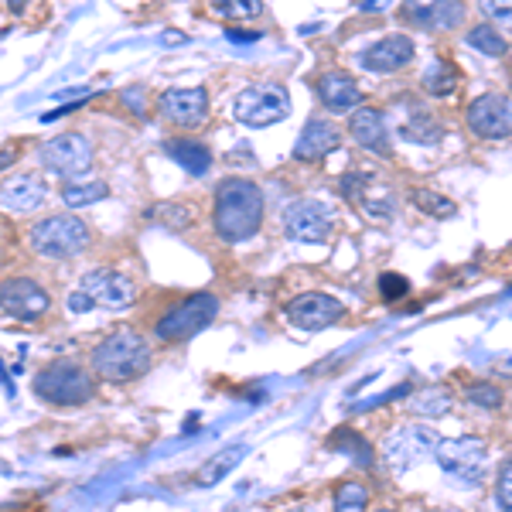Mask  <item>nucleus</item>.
I'll return each instance as SVG.
<instances>
[{
  "mask_svg": "<svg viewBox=\"0 0 512 512\" xmlns=\"http://www.w3.org/2000/svg\"><path fill=\"white\" fill-rule=\"evenodd\" d=\"M403 18L427 31H451L465 21V0H403Z\"/></svg>",
  "mask_w": 512,
  "mask_h": 512,
  "instance_id": "f3484780",
  "label": "nucleus"
},
{
  "mask_svg": "<svg viewBox=\"0 0 512 512\" xmlns=\"http://www.w3.org/2000/svg\"><path fill=\"white\" fill-rule=\"evenodd\" d=\"M65 304H69L72 315H86V311H93V304H89V297L82 294V291H72V294H69V301H65Z\"/></svg>",
  "mask_w": 512,
  "mask_h": 512,
  "instance_id": "ea45409f",
  "label": "nucleus"
},
{
  "mask_svg": "<svg viewBox=\"0 0 512 512\" xmlns=\"http://www.w3.org/2000/svg\"><path fill=\"white\" fill-rule=\"evenodd\" d=\"M335 512H369V489L362 482H342L335 489Z\"/></svg>",
  "mask_w": 512,
  "mask_h": 512,
  "instance_id": "c756f323",
  "label": "nucleus"
},
{
  "mask_svg": "<svg viewBox=\"0 0 512 512\" xmlns=\"http://www.w3.org/2000/svg\"><path fill=\"white\" fill-rule=\"evenodd\" d=\"M216 236L226 243H246L263 226V192L250 178H226L216 188V209H212Z\"/></svg>",
  "mask_w": 512,
  "mask_h": 512,
  "instance_id": "f257e3e1",
  "label": "nucleus"
},
{
  "mask_svg": "<svg viewBox=\"0 0 512 512\" xmlns=\"http://www.w3.org/2000/svg\"><path fill=\"white\" fill-rule=\"evenodd\" d=\"M420 82H424V89L431 96H448V93H454V86H458V72H454L448 62L437 59V62L427 65V72Z\"/></svg>",
  "mask_w": 512,
  "mask_h": 512,
  "instance_id": "bb28decb",
  "label": "nucleus"
},
{
  "mask_svg": "<svg viewBox=\"0 0 512 512\" xmlns=\"http://www.w3.org/2000/svg\"><path fill=\"white\" fill-rule=\"evenodd\" d=\"M236 120L243 127H274V123L291 117V96H287L284 86L277 82H260V86H246L243 93L236 96L233 106Z\"/></svg>",
  "mask_w": 512,
  "mask_h": 512,
  "instance_id": "6e6552de",
  "label": "nucleus"
},
{
  "mask_svg": "<svg viewBox=\"0 0 512 512\" xmlns=\"http://www.w3.org/2000/svg\"><path fill=\"white\" fill-rule=\"evenodd\" d=\"M434 461L451 482L482 485L485 468H489V451L478 437H451V441H437Z\"/></svg>",
  "mask_w": 512,
  "mask_h": 512,
  "instance_id": "0eeeda50",
  "label": "nucleus"
},
{
  "mask_svg": "<svg viewBox=\"0 0 512 512\" xmlns=\"http://www.w3.org/2000/svg\"><path fill=\"white\" fill-rule=\"evenodd\" d=\"M284 229L297 243H325L335 229V212L318 198H297L284 212Z\"/></svg>",
  "mask_w": 512,
  "mask_h": 512,
  "instance_id": "9b49d317",
  "label": "nucleus"
},
{
  "mask_svg": "<svg viewBox=\"0 0 512 512\" xmlns=\"http://www.w3.org/2000/svg\"><path fill=\"white\" fill-rule=\"evenodd\" d=\"M38 158L55 178H82L93 168V144L82 134H59L38 147Z\"/></svg>",
  "mask_w": 512,
  "mask_h": 512,
  "instance_id": "1a4fd4ad",
  "label": "nucleus"
},
{
  "mask_svg": "<svg viewBox=\"0 0 512 512\" xmlns=\"http://www.w3.org/2000/svg\"><path fill=\"white\" fill-rule=\"evenodd\" d=\"M147 216H151V219H161L168 229H181V226L188 222V209H185V205H178V202H164L161 209H151Z\"/></svg>",
  "mask_w": 512,
  "mask_h": 512,
  "instance_id": "c9c22d12",
  "label": "nucleus"
},
{
  "mask_svg": "<svg viewBox=\"0 0 512 512\" xmlns=\"http://www.w3.org/2000/svg\"><path fill=\"white\" fill-rule=\"evenodd\" d=\"M243 454H246L243 444H229V448H222L219 454H212V458L205 461L202 468H198V485L222 482V478H226L239 465V461H243Z\"/></svg>",
  "mask_w": 512,
  "mask_h": 512,
  "instance_id": "393cba45",
  "label": "nucleus"
},
{
  "mask_svg": "<svg viewBox=\"0 0 512 512\" xmlns=\"http://www.w3.org/2000/svg\"><path fill=\"white\" fill-rule=\"evenodd\" d=\"M437 441H441V437H437V431H431V427L403 424V427H396V431L386 434L383 461L393 468L396 475H407V472H414V468L424 465V461L434 458Z\"/></svg>",
  "mask_w": 512,
  "mask_h": 512,
  "instance_id": "423d86ee",
  "label": "nucleus"
},
{
  "mask_svg": "<svg viewBox=\"0 0 512 512\" xmlns=\"http://www.w3.org/2000/svg\"><path fill=\"white\" fill-rule=\"evenodd\" d=\"M345 315L342 301H335V297L328 294H301L294 297L291 304H287V321H291L294 328H301V332H321V328H332L338 325Z\"/></svg>",
  "mask_w": 512,
  "mask_h": 512,
  "instance_id": "4468645a",
  "label": "nucleus"
},
{
  "mask_svg": "<svg viewBox=\"0 0 512 512\" xmlns=\"http://www.w3.org/2000/svg\"><path fill=\"white\" fill-rule=\"evenodd\" d=\"M465 396L482 410H499L502 407V390H499V386H492V383H472L465 390Z\"/></svg>",
  "mask_w": 512,
  "mask_h": 512,
  "instance_id": "473e14b6",
  "label": "nucleus"
},
{
  "mask_svg": "<svg viewBox=\"0 0 512 512\" xmlns=\"http://www.w3.org/2000/svg\"><path fill=\"white\" fill-rule=\"evenodd\" d=\"M14 161H18V151H4V154H0V171H4L7 164H14Z\"/></svg>",
  "mask_w": 512,
  "mask_h": 512,
  "instance_id": "37998d69",
  "label": "nucleus"
},
{
  "mask_svg": "<svg viewBox=\"0 0 512 512\" xmlns=\"http://www.w3.org/2000/svg\"><path fill=\"white\" fill-rule=\"evenodd\" d=\"M468 127L482 140H502L512 134V103L499 93H485L468 106Z\"/></svg>",
  "mask_w": 512,
  "mask_h": 512,
  "instance_id": "2eb2a0df",
  "label": "nucleus"
},
{
  "mask_svg": "<svg viewBox=\"0 0 512 512\" xmlns=\"http://www.w3.org/2000/svg\"><path fill=\"white\" fill-rule=\"evenodd\" d=\"M376 512H393V509H376Z\"/></svg>",
  "mask_w": 512,
  "mask_h": 512,
  "instance_id": "49530a36",
  "label": "nucleus"
},
{
  "mask_svg": "<svg viewBox=\"0 0 512 512\" xmlns=\"http://www.w3.org/2000/svg\"><path fill=\"white\" fill-rule=\"evenodd\" d=\"M291 512H301V509H291Z\"/></svg>",
  "mask_w": 512,
  "mask_h": 512,
  "instance_id": "de8ad7c7",
  "label": "nucleus"
},
{
  "mask_svg": "<svg viewBox=\"0 0 512 512\" xmlns=\"http://www.w3.org/2000/svg\"><path fill=\"white\" fill-rule=\"evenodd\" d=\"M495 499H499L502 512H512V461L502 465L499 482H495Z\"/></svg>",
  "mask_w": 512,
  "mask_h": 512,
  "instance_id": "4c0bfd02",
  "label": "nucleus"
},
{
  "mask_svg": "<svg viewBox=\"0 0 512 512\" xmlns=\"http://www.w3.org/2000/svg\"><path fill=\"white\" fill-rule=\"evenodd\" d=\"M379 294H383V301H400V297L410 294V280L403 274H383L379 277Z\"/></svg>",
  "mask_w": 512,
  "mask_h": 512,
  "instance_id": "e433bc0d",
  "label": "nucleus"
},
{
  "mask_svg": "<svg viewBox=\"0 0 512 512\" xmlns=\"http://www.w3.org/2000/svg\"><path fill=\"white\" fill-rule=\"evenodd\" d=\"M31 390L52 407H82L96 396V376L79 362H48L35 376Z\"/></svg>",
  "mask_w": 512,
  "mask_h": 512,
  "instance_id": "7ed1b4c3",
  "label": "nucleus"
},
{
  "mask_svg": "<svg viewBox=\"0 0 512 512\" xmlns=\"http://www.w3.org/2000/svg\"><path fill=\"white\" fill-rule=\"evenodd\" d=\"M414 410L424 417H444L451 410V393L448 390H424L414 400Z\"/></svg>",
  "mask_w": 512,
  "mask_h": 512,
  "instance_id": "2f4dec72",
  "label": "nucleus"
},
{
  "mask_svg": "<svg viewBox=\"0 0 512 512\" xmlns=\"http://www.w3.org/2000/svg\"><path fill=\"white\" fill-rule=\"evenodd\" d=\"M48 198V185L41 175H11L0 181V209H7L11 216H28L38 212Z\"/></svg>",
  "mask_w": 512,
  "mask_h": 512,
  "instance_id": "a211bd4d",
  "label": "nucleus"
},
{
  "mask_svg": "<svg viewBox=\"0 0 512 512\" xmlns=\"http://www.w3.org/2000/svg\"><path fill=\"white\" fill-rule=\"evenodd\" d=\"M164 45H181V41H185V35H181V31H168V35L161 38Z\"/></svg>",
  "mask_w": 512,
  "mask_h": 512,
  "instance_id": "79ce46f5",
  "label": "nucleus"
},
{
  "mask_svg": "<svg viewBox=\"0 0 512 512\" xmlns=\"http://www.w3.org/2000/svg\"><path fill=\"white\" fill-rule=\"evenodd\" d=\"M342 144V134L332 120H308L294 144V158L297 161H321Z\"/></svg>",
  "mask_w": 512,
  "mask_h": 512,
  "instance_id": "412c9836",
  "label": "nucleus"
},
{
  "mask_svg": "<svg viewBox=\"0 0 512 512\" xmlns=\"http://www.w3.org/2000/svg\"><path fill=\"white\" fill-rule=\"evenodd\" d=\"M164 154H168V158L175 161L178 168H185L192 178L209 175V168H212L209 147L198 144V140H168V144H164Z\"/></svg>",
  "mask_w": 512,
  "mask_h": 512,
  "instance_id": "5701e85b",
  "label": "nucleus"
},
{
  "mask_svg": "<svg viewBox=\"0 0 512 512\" xmlns=\"http://www.w3.org/2000/svg\"><path fill=\"white\" fill-rule=\"evenodd\" d=\"M226 38L233 41V45H253V41L260 38V35H256V31H239V28H226Z\"/></svg>",
  "mask_w": 512,
  "mask_h": 512,
  "instance_id": "a19ab883",
  "label": "nucleus"
},
{
  "mask_svg": "<svg viewBox=\"0 0 512 512\" xmlns=\"http://www.w3.org/2000/svg\"><path fill=\"white\" fill-rule=\"evenodd\" d=\"M342 195L349 198L352 205H359L362 216L373 219V222L393 219V212H396V195L373 175H345Z\"/></svg>",
  "mask_w": 512,
  "mask_h": 512,
  "instance_id": "ddd939ff",
  "label": "nucleus"
},
{
  "mask_svg": "<svg viewBox=\"0 0 512 512\" xmlns=\"http://www.w3.org/2000/svg\"><path fill=\"white\" fill-rule=\"evenodd\" d=\"M403 137L414 140V144H434V140L441 137V127H437L431 117H417L403 127Z\"/></svg>",
  "mask_w": 512,
  "mask_h": 512,
  "instance_id": "72a5a7b5",
  "label": "nucleus"
},
{
  "mask_svg": "<svg viewBox=\"0 0 512 512\" xmlns=\"http://www.w3.org/2000/svg\"><path fill=\"white\" fill-rule=\"evenodd\" d=\"M89 243H93V233L76 216H45L31 226V250L45 260H72Z\"/></svg>",
  "mask_w": 512,
  "mask_h": 512,
  "instance_id": "20e7f679",
  "label": "nucleus"
},
{
  "mask_svg": "<svg viewBox=\"0 0 512 512\" xmlns=\"http://www.w3.org/2000/svg\"><path fill=\"white\" fill-rule=\"evenodd\" d=\"M414 41L407 35H390L383 41H376V45H369L366 52H362V65H366L369 72H383V76H390V72H400L403 65L414 59Z\"/></svg>",
  "mask_w": 512,
  "mask_h": 512,
  "instance_id": "6ab92c4d",
  "label": "nucleus"
},
{
  "mask_svg": "<svg viewBox=\"0 0 512 512\" xmlns=\"http://www.w3.org/2000/svg\"><path fill=\"white\" fill-rule=\"evenodd\" d=\"M468 45H472L475 52H482V55H495V59L509 52V41L502 38L492 24H478V28L468 31Z\"/></svg>",
  "mask_w": 512,
  "mask_h": 512,
  "instance_id": "cd10ccee",
  "label": "nucleus"
},
{
  "mask_svg": "<svg viewBox=\"0 0 512 512\" xmlns=\"http://www.w3.org/2000/svg\"><path fill=\"white\" fill-rule=\"evenodd\" d=\"M509 291H512V287H509Z\"/></svg>",
  "mask_w": 512,
  "mask_h": 512,
  "instance_id": "09e8293b",
  "label": "nucleus"
},
{
  "mask_svg": "<svg viewBox=\"0 0 512 512\" xmlns=\"http://www.w3.org/2000/svg\"><path fill=\"white\" fill-rule=\"evenodd\" d=\"M7 7H11L14 14H21L24 11V0H7Z\"/></svg>",
  "mask_w": 512,
  "mask_h": 512,
  "instance_id": "c03bdc74",
  "label": "nucleus"
},
{
  "mask_svg": "<svg viewBox=\"0 0 512 512\" xmlns=\"http://www.w3.org/2000/svg\"><path fill=\"white\" fill-rule=\"evenodd\" d=\"M318 96H321V103L335 113L359 110V103H362V89L355 86V79L345 76V72H325V76L318 79Z\"/></svg>",
  "mask_w": 512,
  "mask_h": 512,
  "instance_id": "4be33fe9",
  "label": "nucleus"
},
{
  "mask_svg": "<svg viewBox=\"0 0 512 512\" xmlns=\"http://www.w3.org/2000/svg\"><path fill=\"white\" fill-rule=\"evenodd\" d=\"M158 106L168 123H175L181 130H192V127H202L205 117H209V93H205L202 86L168 89V93L158 99Z\"/></svg>",
  "mask_w": 512,
  "mask_h": 512,
  "instance_id": "dca6fc26",
  "label": "nucleus"
},
{
  "mask_svg": "<svg viewBox=\"0 0 512 512\" xmlns=\"http://www.w3.org/2000/svg\"><path fill=\"white\" fill-rule=\"evenodd\" d=\"M414 205L420 212H427V216H434V219H448L454 216V202H448L444 195H437L431 192V188H414Z\"/></svg>",
  "mask_w": 512,
  "mask_h": 512,
  "instance_id": "7c9ffc66",
  "label": "nucleus"
},
{
  "mask_svg": "<svg viewBox=\"0 0 512 512\" xmlns=\"http://www.w3.org/2000/svg\"><path fill=\"white\" fill-rule=\"evenodd\" d=\"M123 106H127L130 113H137V117L144 120L147 117V96H144V89H140V86L123 89Z\"/></svg>",
  "mask_w": 512,
  "mask_h": 512,
  "instance_id": "58836bf2",
  "label": "nucleus"
},
{
  "mask_svg": "<svg viewBox=\"0 0 512 512\" xmlns=\"http://www.w3.org/2000/svg\"><path fill=\"white\" fill-rule=\"evenodd\" d=\"M76 291L86 294L93 308L123 311V308H130V304H134L137 284H134V280H130L127 274H120V270L96 267V270H89V274L79 280Z\"/></svg>",
  "mask_w": 512,
  "mask_h": 512,
  "instance_id": "f8f14e48",
  "label": "nucleus"
},
{
  "mask_svg": "<svg viewBox=\"0 0 512 512\" xmlns=\"http://www.w3.org/2000/svg\"><path fill=\"white\" fill-rule=\"evenodd\" d=\"M103 198H110V185L106 181H79V185L62 188V202L69 209H86V205H96Z\"/></svg>",
  "mask_w": 512,
  "mask_h": 512,
  "instance_id": "a878e982",
  "label": "nucleus"
},
{
  "mask_svg": "<svg viewBox=\"0 0 512 512\" xmlns=\"http://www.w3.org/2000/svg\"><path fill=\"white\" fill-rule=\"evenodd\" d=\"M151 362V342L137 328H117V332L99 338L89 352V369L106 383H134L137 376L151 369Z\"/></svg>",
  "mask_w": 512,
  "mask_h": 512,
  "instance_id": "f03ea898",
  "label": "nucleus"
},
{
  "mask_svg": "<svg viewBox=\"0 0 512 512\" xmlns=\"http://www.w3.org/2000/svg\"><path fill=\"white\" fill-rule=\"evenodd\" d=\"M52 311V294L31 277H11L0 284V315L14 318V321H41Z\"/></svg>",
  "mask_w": 512,
  "mask_h": 512,
  "instance_id": "9d476101",
  "label": "nucleus"
},
{
  "mask_svg": "<svg viewBox=\"0 0 512 512\" xmlns=\"http://www.w3.org/2000/svg\"><path fill=\"white\" fill-rule=\"evenodd\" d=\"M478 11H482L489 21L512 31V0H478Z\"/></svg>",
  "mask_w": 512,
  "mask_h": 512,
  "instance_id": "f704fd0d",
  "label": "nucleus"
},
{
  "mask_svg": "<svg viewBox=\"0 0 512 512\" xmlns=\"http://www.w3.org/2000/svg\"><path fill=\"white\" fill-rule=\"evenodd\" d=\"M328 448L345 454V458H352L359 468H373V461H376V451L369 448V441L359 431H352V427H338V431H332Z\"/></svg>",
  "mask_w": 512,
  "mask_h": 512,
  "instance_id": "b1692460",
  "label": "nucleus"
},
{
  "mask_svg": "<svg viewBox=\"0 0 512 512\" xmlns=\"http://www.w3.org/2000/svg\"><path fill=\"white\" fill-rule=\"evenodd\" d=\"M209 7L226 21H253L263 14L260 0H209Z\"/></svg>",
  "mask_w": 512,
  "mask_h": 512,
  "instance_id": "c85d7f7f",
  "label": "nucleus"
},
{
  "mask_svg": "<svg viewBox=\"0 0 512 512\" xmlns=\"http://www.w3.org/2000/svg\"><path fill=\"white\" fill-rule=\"evenodd\" d=\"M219 315V297L216 294H192L185 301H178L175 308H168L154 321V338L158 342H185L216 321Z\"/></svg>",
  "mask_w": 512,
  "mask_h": 512,
  "instance_id": "39448f33",
  "label": "nucleus"
},
{
  "mask_svg": "<svg viewBox=\"0 0 512 512\" xmlns=\"http://www.w3.org/2000/svg\"><path fill=\"white\" fill-rule=\"evenodd\" d=\"M198 431V417H188V424H185V434H192Z\"/></svg>",
  "mask_w": 512,
  "mask_h": 512,
  "instance_id": "a18cd8bd",
  "label": "nucleus"
},
{
  "mask_svg": "<svg viewBox=\"0 0 512 512\" xmlns=\"http://www.w3.org/2000/svg\"><path fill=\"white\" fill-rule=\"evenodd\" d=\"M349 130H352L355 144L366 147V151L383 154V158H390V154H393L386 120H383V113L373 110V106H359V110L352 113V120H349Z\"/></svg>",
  "mask_w": 512,
  "mask_h": 512,
  "instance_id": "aec40b11",
  "label": "nucleus"
}]
</instances>
